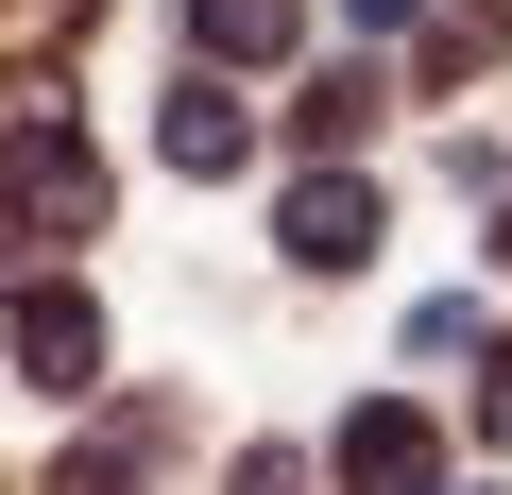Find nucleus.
I'll return each instance as SVG.
<instances>
[{
  "label": "nucleus",
  "mask_w": 512,
  "mask_h": 495,
  "mask_svg": "<svg viewBox=\"0 0 512 495\" xmlns=\"http://www.w3.org/2000/svg\"><path fill=\"white\" fill-rule=\"evenodd\" d=\"M291 137H308V154H359V137H376V69H325V86L291 103Z\"/></svg>",
  "instance_id": "7"
},
{
  "label": "nucleus",
  "mask_w": 512,
  "mask_h": 495,
  "mask_svg": "<svg viewBox=\"0 0 512 495\" xmlns=\"http://www.w3.org/2000/svg\"><path fill=\"white\" fill-rule=\"evenodd\" d=\"M86 222H103V171H86V137H69L52 69H35V86H18V257H69Z\"/></svg>",
  "instance_id": "1"
},
{
  "label": "nucleus",
  "mask_w": 512,
  "mask_h": 495,
  "mask_svg": "<svg viewBox=\"0 0 512 495\" xmlns=\"http://www.w3.org/2000/svg\"><path fill=\"white\" fill-rule=\"evenodd\" d=\"M342 478H359V495H444L427 410H393V393H376V410H342Z\"/></svg>",
  "instance_id": "4"
},
{
  "label": "nucleus",
  "mask_w": 512,
  "mask_h": 495,
  "mask_svg": "<svg viewBox=\"0 0 512 495\" xmlns=\"http://www.w3.org/2000/svg\"><path fill=\"white\" fill-rule=\"evenodd\" d=\"M18 376H35V393H86V376H103V308H86L52 257H35V291H18Z\"/></svg>",
  "instance_id": "2"
},
{
  "label": "nucleus",
  "mask_w": 512,
  "mask_h": 495,
  "mask_svg": "<svg viewBox=\"0 0 512 495\" xmlns=\"http://www.w3.org/2000/svg\"><path fill=\"white\" fill-rule=\"evenodd\" d=\"M154 154H171V171H239V154H256V120H239V86H171V120H154Z\"/></svg>",
  "instance_id": "5"
},
{
  "label": "nucleus",
  "mask_w": 512,
  "mask_h": 495,
  "mask_svg": "<svg viewBox=\"0 0 512 495\" xmlns=\"http://www.w3.org/2000/svg\"><path fill=\"white\" fill-rule=\"evenodd\" d=\"M342 18H359V35H410V18H427V0H342Z\"/></svg>",
  "instance_id": "9"
},
{
  "label": "nucleus",
  "mask_w": 512,
  "mask_h": 495,
  "mask_svg": "<svg viewBox=\"0 0 512 495\" xmlns=\"http://www.w3.org/2000/svg\"><path fill=\"white\" fill-rule=\"evenodd\" d=\"M478 427H495V444H512V359H495V376H478Z\"/></svg>",
  "instance_id": "10"
},
{
  "label": "nucleus",
  "mask_w": 512,
  "mask_h": 495,
  "mask_svg": "<svg viewBox=\"0 0 512 495\" xmlns=\"http://www.w3.org/2000/svg\"><path fill=\"white\" fill-rule=\"evenodd\" d=\"M239 495H308V461H274V444H256V461H239Z\"/></svg>",
  "instance_id": "8"
},
{
  "label": "nucleus",
  "mask_w": 512,
  "mask_h": 495,
  "mask_svg": "<svg viewBox=\"0 0 512 495\" xmlns=\"http://www.w3.org/2000/svg\"><path fill=\"white\" fill-rule=\"evenodd\" d=\"M188 52L205 69H274L291 52V0H188Z\"/></svg>",
  "instance_id": "6"
},
{
  "label": "nucleus",
  "mask_w": 512,
  "mask_h": 495,
  "mask_svg": "<svg viewBox=\"0 0 512 495\" xmlns=\"http://www.w3.org/2000/svg\"><path fill=\"white\" fill-rule=\"evenodd\" d=\"M274 239H291V274H359V257H376V188H359V171H308Z\"/></svg>",
  "instance_id": "3"
}]
</instances>
